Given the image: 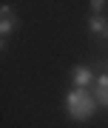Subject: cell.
Returning a JSON list of instances; mask_svg holds the SVG:
<instances>
[{
  "instance_id": "cell-2",
  "label": "cell",
  "mask_w": 108,
  "mask_h": 128,
  "mask_svg": "<svg viewBox=\"0 0 108 128\" xmlns=\"http://www.w3.org/2000/svg\"><path fill=\"white\" fill-rule=\"evenodd\" d=\"M0 20H3V23H0V34H3V46H6V37L20 28V17L12 12L9 3H3V6H0Z\"/></svg>"
},
{
  "instance_id": "cell-5",
  "label": "cell",
  "mask_w": 108,
  "mask_h": 128,
  "mask_svg": "<svg viewBox=\"0 0 108 128\" xmlns=\"http://www.w3.org/2000/svg\"><path fill=\"white\" fill-rule=\"evenodd\" d=\"M88 32L100 40H108V17L105 14H88Z\"/></svg>"
},
{
  "instance_id": "cell-4",
  "label": "cell",
  "mask_w": 108,
  "mask_h": 128,
  "mask_svg": "<svg viewBox=\"0 0 108 128\" xmlns=\"http://www.w3.org/2000/svg\"><path fill=\"white\" fill-rule=\"evenodd\" d=\"M71 82H74V88H94L97 74H94V68H88V66H77Z\"/></svg>"
},
{
  "instance_id": "cell-6",
  "label": "cell",
  "mask_w": 108,
  "mask_h": 128,
  "mask_svg": "<svg viewBox=\"0 0 108 128\" xmlns=\"http://www.w3.org/2000/svg\"><path fill=\"white\" fill-rule=\"evenodd\" d=\"M105 6H108V0H91L88 9H91V14H102V12H105Z\"/></svg>"
},
{
  "instance_id": "cell-7",
  "label": "cell",
  "mask_w": 108,
  "mask_h": 128,
  "mask_svg": "<svg viewBox=\"0 0 108 128\" xmlns=\"http://www.w3.org/2000/svg\"><path fill=\"white\" fill-rule=\"evenodd\" d=\"M105 68H108V66H105Z\"/></svg>"
},
{
  "instance_id": "cell-3",
  "label": "cell",
  "mask_w": 108,
  "mask_h": 128,
  "mask_svg": "<svg viewBox=\"0 0 108 128\" xmlns=\"http://www.w3.org/2000/svg\"><path fill=\"white\" fill-rule=\"evenodd\" d=\"M94 97L100 102V108H108V68L100 63V74H97V82H94Z\"/></svg>"
},
{
  "instance_id": "cell-1",
  "label": "cell",
  "mask_w": 108,
  "mask_h": 128,
  "mask_svg": "<svg viewBox=\"0 0 108 128\" xmlns=\"http://www.w3.org/2000/svg\"><path fill=\"white\" fill-rule=\"evenodd\" d=\"M97 108H100V102L88 88H71L66 94V111L74 120H91L97 114Z\"/></svg>"
}]
</instances>
